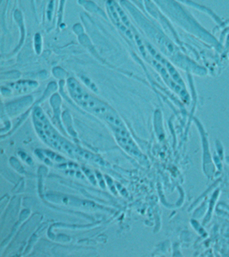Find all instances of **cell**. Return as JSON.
Masks as SVG:
<instances>
[{
  "label": "cell",
  "instance_id": "1",
  "mask_svg": "<svg viewBox=\"0 0 229 257\" xmlns=\"http://www.w3.org/2000/svg\"><path fill=\"white\" fill-rule=\"evenodd\" d=\"M34 123L36 126V132L41 137V140L53 149L64 153L71 158L97 164L98 166L101 167L105 166V161L100 157L93 155L91 153L87 152L85 150H82L78 147L74 146L67 140H65V138H62L53 128V126L51 125L43 111L40 108H36L34 111Z\"/></svg>",
  "mask_w": 229,
  "mask_h": 257
},
{
  "label": "cell",
  "instance_id": "3",
  "mask_svg": "<svg viewBox=\"0 0 229 257\" xmlns=\"http://www.w3.org/2000/svg\"><path fill=\"white\" fill-rule=\"evenodd\" d=\"M37 154L41 157V160H43L46 163L55 167L59 171L67 173L68 175L74 176L77 178H84L80 171L79 167L76 166V164L66 161L65 159L53 152H47L45 150L39 152L38 150Z\"/></svg>",
  "mask_w": 229,
  "mask_h": 257
},
{
  "label": "cell",
  "instance_id": "2",
  "mask_svg": "<svg viewBox=\"0 0 229 257\" xmlns=\"http://www.w3.org/2000/svg\"><path fill=\"white\" fill-rule=\"evenodd\" d=\"M68 89L77 105L104 120L112 128V131L125 125L123 121L113 109L106 103L97 99L96 97L88 94L76 80L70 79L68 81Z\"/></svg>",
  "mask_w": 229,
  "mask_h": 257
}]
</instances>
